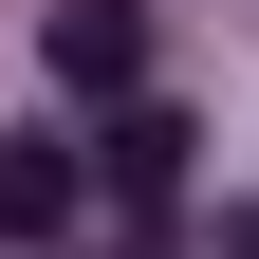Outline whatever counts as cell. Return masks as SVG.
Returning <instances> with one entry per match:
<instances>
[{
    "instance_id": "3957f363",
    "label": "cell",
    "mask_w": 259,
    "mask_h": 259,
    "mask_svg": "<svg viewBox=\"0 0 259 259\" xmlns=\"http://www.w3.org/2000/svg\"><path fill=\"white\" fill-rule=\"evenodd\" d=\"M0 241H74V148H0Z\"/></svg>"
},
{
    "instance_id": "277c9868",
    "label": "cell",
    "mask_w": 259,
    "mask_h": 259,
    "mask_svg": "<svg viewBox=\"0 0 259 259\" xmlns=\"http://www.w3.org/2000/svg\"><path fill=\"white\" fill-rule=\"evenodd\" d=\"M222 259H259V204H241V222H222Z\"/></svg>"
},
{
    "instance_id": "6da1fadb",
    "label": "cell",
    "mask_w": 259,
    "mask_h": 259,
    "mask_svg": "<svg viewBox=\"0 0 259 259\" xmlns=\"http://www.w3.org/2000/svg\"><path fill=\"white\" fill-rule=\"evenodd\" d=\"M37 74L74 93V111L148 93V0H56V19H37Z\"/></svg>"
},
{
    "instance_id": "7a4b0ae2",
    "label": "cell",
    "mask_w": 259,
    "mask_h": 259,
    "mask_svg": "<svg viewBox=\"0 0 259 259\" xmlns=\"http://www.w3.org/2000/svg\"><path fill=\"white\" fill-rule=\"evenodd\" d=\"M185 148H204L185 111H148V93H111V148H93V167H111L130 204H167V185H185Z\"/></svg>"
},
{
    "instance_id": "5b68a950",
    "label": "cell",
    "mask_w": 259,
    "mask_h": 259,
    "mask_svg": "<svg viewBox=\"0 0 259 259\" xmlns=\"http://www.w3.org/2000/svg\"><path fill=\"white\" fill-rule=\"evenodd\" d=\"M56 259H74V241H56ZM93 259H148V241H93Z\"/></svg>"
}]
</instances>
